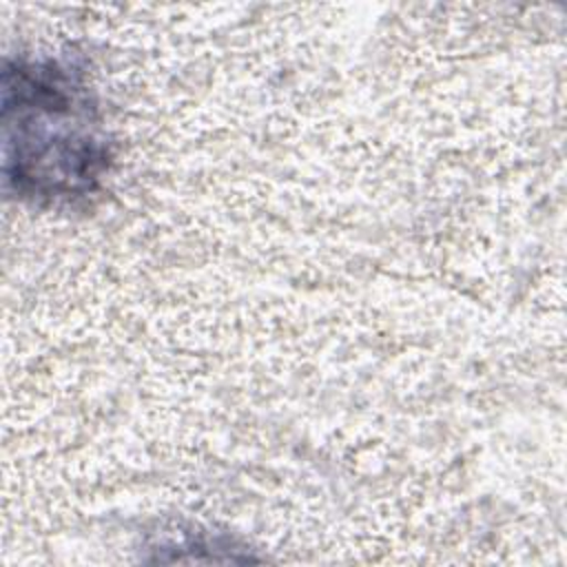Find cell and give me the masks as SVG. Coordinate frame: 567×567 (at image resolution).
<instances>
[{
    "label": "cell",
    "mask_w": 567,
    "mask_h": 567,
    "mask_svg": "<svg viewBox=\"0 0 567 567\" xmlns=\"http://www.w3.org/2000/svg\"><path fill=\"white\" fill-rule=\"evenodd\" d=\"M4 182L20 199L66 204L95 193L113 151L93 84L71 58L7 60Z\"/></svg>",
    "instance_id": "1"
}]
</instances>
